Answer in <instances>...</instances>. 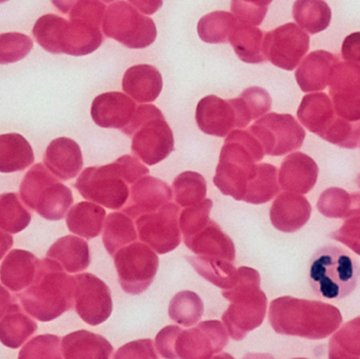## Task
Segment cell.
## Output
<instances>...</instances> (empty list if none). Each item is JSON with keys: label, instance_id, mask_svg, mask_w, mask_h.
<instances>
[{"label": "cell", "instance_id": "obj_49", "mask_svg": "<svg viewBox=\"0 0 360 359\" xmlns=\"http://www.w3.org/2000/svg\"><path fill=\"white\" fill-rule=\"evenodd\" d=\"M60 339L55 335H40L27 344L19 353L20 359L63 358Z\"/></svg>", "mask_w": 360, "mask_h": 359}, {"label": "cell", "instance_id": "obj_51", "mask_svg": "<svg viewBox=\"0 0 360 359\" xmlns=\"http://www.w3.org/2000/svg\"><path fill=\"white\" fill-rule=\"evenodd\" d=\"M330 236L360 255V214L348 217L342 228Z\"/></svg>", "mask_w": 360, "mask_h": 359}, {"label": "cell", "instance_id": "obj_24", "mask_svg": "<svg viewBox=\"0 0 360 359\" xmlns=\"http://www.w3.org/2000/svg\"><path fill=\"white\" fill-rule=\"evenodd\" d=\"M44 162L46 168L61 181L75 178L84 167L79 145L67 137H59L51 141L46 148Z\"/></svg>", "mask_w": 360, "mask_h": 359}, {"label": "cell", "instance_id": "obj_9", "mask_svg": "<svg viewBox=\"0 0 360 359\" xmlns=\"http://www.w3.org/2000/svg\"><path fill=\"white\" fill-rule=\"evenodd\" d=\"M103 31L130 48H145L155 41L158 29L150 17L124 0L113 2L105 11Z\"/></svg>", "mask_w": 360, "mask_h": 359}, {"label": "cell", "instance_id": "obj_8", "mask_svg": "<svg viewBox=\"0 0 360 359\" xmlns=\"http://www.w3.org/2000/svg\"><path fill=\"white\" fill-rule=\"evenodd\" d=\"M20 197L32 210L48 221H60L73 204L71 189L59 183L42 164H37L23 177Z\"/></svg>", "mask_w": 360, "mask_h": 359}, {"label": "cell", "instance_id": "obj_59", "mask_svg": "<svg viewBox=\"0 0 360 359\" xmlns=\"http://www.w3.org/2000/svg\"><path fill=\"white\" fill-rule=\"evenodd\" d=\"M103 2H113L115 1V0H103Z\"/></svg>", "mask_w": 360, "mask_h": 359}, {"label": "cell", "instance_id": "obj_38", "mask_svg": "<svg viewBox=\"0 0 360 359\" xmlns=\"http://www.w3.org/2000/svg\"><path fill=\"white\" fill-rule=\"evenodd\" d=\"M293 17L302 30L317 34L329 27L332 12L329 4L323 0H296Z\"/></svg>", "mask_w": 360, "mask_h": 359}, {"label": "cell", "instance_id": "obj_16", "mask_svg": "<svg viewBox=\"0 0 360 359\" xmlns=\"http://www.w3.org/2000/svg\"><path fill=\"white\" fill-rule=\"evenodd\" d=\"M262 48L264 56L272 65L293 71L308 53L310 37L302 27L290 22L268 32Z\"/></svg>", "mask_w": 360, "mask_h": 359}, {"label": "cell", "instance_id": "obj_15", "mask_svg": "<svg viewBox=\"0 0 360 359\" xmlns=\"http://www.w3.org/2000/svg\"><path fill=\"white\" fill-rule=\"evenodd\" d=\"M139 240L158 254H167L180 244L179 208L173 202L137 217Z\"/></svg>", "mask_w": 360, "mask_h": 359}, {"label": "cell", "instance_id": "obj_61", "mask_svg": "<svg viewBox=\"0 0 360 359\" xmlns=\"http://www.w3.org/2000/svg\"><path fill=\"white\" fill-rule=\"evenodd\" d=\"M8 0H0V4H4V2H6Z\"/></svg>", "mask_w": 360, "mask_h": 359}, {"label": "cell", "instance_id": "obj_50", "mask_svg": "<svg viewBox=\"0 0 360 359\" xmlns=\"http://www.w3.org/2000/svg\"><path fill=\"white\" fill-rule=\"evenodd\" d=\"M240 97L251 115L252 120L262 117L268 113L272 107L270 94L259 86L247 89L241 93Z\"/></svg>", "mask_w": 360, "mask_h": 359}, {"label": "cell", "instance_id": "obj_21", "mask_svg": "<svg viewBox=\"0 0 360 359\" xmlns=\"http://www.w3.org/2000/svg\"><path fill=\"white\" fill-rule=\"evenodd\" d=\"M312 214V207L304 196L293 192L279 194L270 210V219L274 228L285 233H294L302 229Z\"/></svg>", "mask_w": 360, "mask_h": 359}, {"label": "cell", "instance_id": "obj_26", "mask_svg": "<svg viewBox=\"0 0 360 359\" xmlns=\"http://www.w3.org/2000/svg\"><path fill=\"white\" fill-rule=\"evenodd\" d=\"M164 81L153 65H137L129 67L122 79L124 92L139 103H153L162 93Z\"/></svg>", "mask_w": 360, "mask_h": 359}, {"label": "cell", "instance_id": "obj_35", "mask_svg": "<svg viewBox=\"0 0 360 359\" xmlns=\"http://www.w3.org/2000/svg\"><path fill=\"white\" fill-rule=\"evenodd\" d=\"M281 191L277 168L270 164H257L255 174L245 187L243 202L262 204L272 200Z\"/></svg>", "mask_w": 360, "mask_h": 359}, {"label": "cell", "instance_id": "obj_36", "mask_svg": "<svg viewBox=\"0 0 360 359\" xmlns=\"http://www.w3.org/2000/svg\"><path fill=\"white\" fill-rule=\"evenodd\" d=\"M188 261L199 275L222 290H228L236 284L238 270L230 261L200 255L188 257Z\"/></svg>", "mask_w": 360, "mask_h": 359}, {"label": "cell", "instance_id": "obj_7", "mask_svg": "<svg viewBox=\"0 0 360 359\" xmlns=\"http://www.w3.org/2000/svg\"><path fill=\"white\" fill-rule=\"evenodd\" d=\"M132 137V151L148 166L166 159L174 151V136L155 105H139L130 124L122 130Z\"/></svg>", "mask_w": 360, "mask_h": 359}, {"label": "cell", "instance_id": "obj_34", "mask_svg": "<svg viewBox=\"0 0 360 359\" xmlns=\"http://www.w3.org/2000/svg\"><path fill=\"white\" fill-rule=\"evenodd\" d=\"M264 37V33L258 27L237 22L229 37V42L243 63H262L266 60L262 48Z\"/></svg>", "mask_w": 360, "mask_h": 359}, {"label": "cell", "instance_id": "obj_4", "mask_svg": "<svg viewBox=\"0 0 360 359\" xmlns=\"http://www.w3.org/2000/svg\"><path fill=\"white\" fill-rule=\"evenodd\" d=\"M264 151L259 141L248 131L229 133L220 152L214 185L224 195L243 200L245 187L255 174Z\"/></svg>", "mask_w": 360, "mask_h": 359}, {"label": "cell", "instance_id": "obj_56", "mask_svg": "<svg viewBox=\"0 0 360 359\" xmlns=\"http://www.w3.org/2000/svg\"><path fill=\"white\" fill-rule=\"evenodd\" d=\"M12 303V295L10 294V292H8L6 289L0 286V320L4 318V314L6 313Z\"/></svg>", "mask_w": 360, "mask_h": 359}, {"label": "cell", "instance_id": "obj_48", "mask_svg": "<svg viewBox=\"0 0 360 359\" xmlns=\"http://www.w3.org/2000/svg\"><path fill=\"white\" fill-rule=\"evenodd\" d=\"M273 0H232L231 10L237 22L243 25H262Z\"/></svg>", "mask_w": 360, "mask_h": 359}, {"label": "cell", "instance_id": "obj_40", "mask_svg": "<svg viewBox=\"0 0 360 359\" xmlns=\"http://www.w3.org/2000/svg\"><path fill=\"white\" fill-rule=\"evenodd\" d=\"M234 15L224 11H216L205 15L199 20L197 32L202 41L207 44H224L236 27Z\"/></svg>", "mask_w": 360, "mask_h": 359}, {"label": "cell", "instance_id": "obj_23", "mask_svg": "<svg viewBox=\"0 0 360 359\" xmlns=\"http://www.w3.org/2000/svg\"><path fill=\"white\" fill-rule=\"evenodd\" d=\"M340 63L338 55L327 51H315L302 60L295 73L296 81L302 92H319L329 86L332 74Z\"/></svg>", "mask_w": 360, "mask_h": 359}, {"label": "cell", "instance_id": "obj_47", "mask_svg": "<svg viewBox=\"0 0 360 359\" xmlns=\"http://www.w3.org/2000/svg\"><path fill=\"white\" fill-rule=\"evenodd\" d=\"M213 202L205 200L200 204L188 207L179 216V228L184 238L191 237L207 225Z\"/></svg>", "mask_w": 360, "mask_h": 359}, {"label": "cell", "instance_id": "obj_30", "mask_svg": "<svg viewBox=\"0 0 360 359\" xmlns=\"http://www.w3.org/2000/svg\"><path fill=\"white\" fill-rule=\"evenodd\" d=\"M46 256L63 266L69 273H78L90 266V249L88 242L76 236L59 238L49 249Z\"/></svg>", "mask_w": 360, "mask_h": 359}, {"label": "cell", "instance_id": "obj_19", "mask_svg": "<svg viewBox=\"0 0 360 359\" xmlns=\"http://www.w3.org/2000/svg\"><path fill=\"white\" fill-rule=\"evenodd\" d=\"M172 198V189L168 183L152 176L141 177L131 188L130 200L122 211L131 218H137L158 211Z\"/></svg>", "mask_w": 360, "mask_h": 359}, {"label": "cell", "instance_id": "obj_28", "mask_svg": "<svg viewBox=\"0 0 360 359\" xmlns=\"http://www.w3.org/2000/svg\"><path fill=\"white\" fill-rule=\"evenodd\" d=\"M61 353L65 359H108L113 347L101 335L80 330L63 337Z\"/></svg>", "mask_w": 360, "mask_h": 359}, {"label": "cell", "instance_id": "obj_60", "mask_svg": "<svg viewBox=\"0 0 360 359\" xmlns=\"http://www.w3.org/2000/svg\"><path fill=\"white\" fill-rule=\"evenodd\" d=\"M357 183H359V185L360 188V174H359V178H357Z\"/></svg>", "mask_w": 360, "mask_h": 359}, {"label": "cell", "instance_id": "obj_17", "mask_svg": "<svg viewBox=\"0 0 360 359\" xmlns=\"http://www.w3.org/2000/svg\"><path fill=\"white\" fill-rule=\"evenodd\" d=\"M75 282L74 301L79 318L90 326H98L109 320L113 301L107 284L91 273L78 274Z\"/></svg>", "mask_w": 360, "mask_h": 359}, {"label": "cell", "instance_id": "obj_27", "mask_svg": "<svg viewBox=\"0 0 360 359\" xmlns=\"http://www.w3.org/2000/svg\"><path fill=\"white\" fill-rule=\"evenodd\" d=\"M39 259L25 250L11 251L0 267V280L12 292H20L33 282Z\"/></svg>", "mask_w": 360, "mask_h": 359}, {"label": "cell", "instance_id": "obj_11", "mask_svg": "<svg viewBox=\"0 0 360 359\" xmlns=\"http://www.w3.org/2000/svg\"><path fill=\"white\" fill-rule=\"evenodd\" d=\"M120 287L129 294L145 292L158 274L160 259L155 251L141 242H132L114 254Z\"/></svg>", "mask_w": 360, "mask_h": 359}, {"label": "cell", "instance_id": "obj_33", "mask_svg": "<svg viewBox=\"0 0 360 359\" xmlns=\"http://www.w3.org/2000/svg\"><path fill=\"white\" fill-rule=\"evenodd\" d=\"M37 324L23 313L19 305H11L0 320V343L11 349H17L37 331Z\"/></svg>", "mask_w": 360, "mask_h": 359}, {"label": "cell", "instance_id": "obj_6", "mask_svg": "<svg viewBox=\"0 0 360 359\" xmlns=\"http://www.w3.org/2000/svg\"><path fill=\"white\" fill-rule=\"evenodd\" d=\"M309 270V280L315 294L328 301L349 296L359 282L360 271L356 261L338 247L319 249Z\"/></svg>", "mask_w": 360, "mask_h": 359}, {"label": "cell", "instance_id": "obj_12", "mask_svg": "<svg viewBox=\"0 0 360 359\" xmlns=\"http://www.w3.org/2000/svg\"><path fill=\"white\" fill-rule=\"evenodd\" d=\"M226 327L219 320H207L194 328L174 327L170 359H209L228 345Z\"/></svg>", "mask_w": 360, "mask_h": 359}, {"label": "cell", "instance_id": "obj_42", "mask_svg": "<svg viewBox=\"0 0 360 359\" xmlns=\"http://www.w3.org/2000/svg\"><path fill=\"white\" fill-rule=\"evenodd\" d=\"M205 307L202 301L192 291L177 293L170 303L169 316L182 327L194 326L202 318Z\"/></svg>", "mask_w": 360, "mask_h": 359}, {"label": "cell", "instance_id": "obj_25", "mask_svg": "<svg viewBox=\"0 0 360 359\" xmlns=\"http://www.w3.org/2000/svg\"><path fill=\"white\" fill-rule=\"evenodd\" d=\"M186 248L200 256L214 257L234 263L236 250L234 242L222 232L215 221L210 219L207 225L191 237L184 238Z\"/></svg>", "mask_w": 360, "mask_h": 359}, {"label": "cell", "instance_id": "obj_14", "mask_svg": "<svg viewBox=\"0 0 360 359\" xmlns=\"http://www.w3.org/2000/svg\"><path fill=\"white\" fill-rule=\"evenodd\" d=\"M195 118L203 133L217 137L228 136L233 129L245 128L252 122L240 96L230 100L215 95L205 97L197 105Z\"/></svg>", "mask_w": 360, "mask_h": 359}, {"label": "cell", "instance_id": "obj_55", "mask_svg": "<svg viewBox=\"0 0 360 359\" xmlns=\"http://www.w3.org/2000/svg\"><path fill=\"white\" fill-rule=\"evenodd\" d=\"M133 6L143 14H155L162 6L164 0H128Z\"/></svg>", "mask_w": 360, "mask_h": 359}, {"label": "cell", "instance_id": "obj_3", "mask_svg": "<svg viewBox=\"0 0 360 359\" xmlns=\"http://www.w3.org/2000/svg\"><path fill=\"white\" fill-rule=\"evenodd\" d=\"M54 259L38 261L37 271L27 290L18 295L25 311L42 322H51L75 305V278L68 275Z\"/></svg>", "mask_w": 360, "mask_h": 359}, {"label": "cell", "instance_id": "obj_41", "mask_svg": "<svg viewBox=\"0 0 360 359\" xmlns=\"http://www.w3.org/2000/svg\"><path fill=\"white\" fill-rule=\"evenodd\" d=\"M329 358H360V316L347 322L330 339Z\"/></svg>", "mask_w": 360, "mask_h": 359}, {"label": "cell", "instance_id": "obj_2", "mask_svg": "<svg viewBox=\"0 0 360 359\" xmlns=\"http://www.w3.org/2000/svg\"><path fill=\"white\" fill-rule=\"evenodd\" d=\"M269 322L278 334L319 341L340 329L342 316L338 308L323 301L283 296L270 303Z\"/></svg>", "mask_w": 360, "mask_h": 359}, {"label": "cell", "instance_id": "obj_1", "mask_svg": "<svg viewBox=\"0 0 360 359\" xmlns=\"http://www.w3.org/2000/svg\"><path fill=\"white\" fill-rule=\"evenodd\" d=\"M105 11L107 6L99 0H79L69 13V21L57 15H44L36 21L32 33L46 52L84 56L103 44L101 27Z\"/></svg>", "mask_w": 360, "mask_h": 359}, {"label": "cell", "instance_id": "obj_10", "mask_svg": "<svg viewBox=\"0 0 360 359\" xmlns=\"http://www.w3.org/2000/svg\"><path fill=\"white\" fill-rule=\"evenodd\" d=\"M117 162L82 171L75 188L82 197L111 210H120L128 202L130 192Z\"/></svg>", "mask_w": 360, "mask_h": 359}, {"label": "cell", "instance_id": "obj_39", "mask_svg": "<svg viewBox=\"0 0 360 359\" xmlns=\"http://www.w3.org/2000/svg\"><path fill=\"white\" fill-rule=\"evenodd\" d=\"M136 228L132 218L124 213H111L105 221L103 242L111 256L127 244L136 242Z\"/></svg>", "mask_w": 360, "mask_h": 359}, {"label": "cell", "instance_id": "obj_37", "mask_svg": "<svg viewBox=\"0 0 360 359\" xmlns=\"http://www.w3.org/2000/svg\"><path fill=\"white\" fill-rule=\"evenodd\" d=\"M317 209L329 218H348L360 214V194H350L340 188H330L319 196Z\"/></svg>", "mask_w": 360, "mask_h": 359}, {"label": "cell", "instance_id": "obj_54", "mask_svg": "<svg viewBox=\"0 0 360 359\" xmlns=\"http://www.w3.org/2000/svg\"><path fill=\"white\" fill-rule=\"evenodd\" d=\"M342 56L347 63L360 65V32H355L345 38L342 46Z\"/></svg>", "mask_w": 360, "mask_h": 359}, {"label": "cell", "instance_id": "obj_13", "mask_svg": "<svg viewBox=\"0 0 360 359\" xmlns=\"http://www.w3.org/2000/svg\"><path fill=\"white\" fill-rule=\"evenodd\" d=\"M249 132L270 156H283L300 149L306 138V131L290 114H268L252 124Z\"/></svg>", "mask_w": 360, "mask_h": 359}, {"label": "cell", "instance_id": "obj_18", "mask_svg": "<svg viewBox=\"0 0 360 359\" xmlns=\"http://www.w3.org/2000/svg\"><path fill=\"white\" fill-rule=\"evenodd\" d=\"M330 98L335 113L349 122L360 120V65L340 63L330 80Z\"/></svg>", "mask_w": 360, "mask_h": 359}, {"label": "cell", "instance_id": "obj_29", "mask_svg": "<svg viewBox=\"0 0 360 359\" xmlns=\"http://www.w3.org/2000/svg\"><path fill=\"white\" fill-rule=\"evenodd\" d=\"M338 114L331 98L325 93H313L302 98L298 107L297 117L310 132L316 135L327 130Z\"/></svg>", "mask_w": 360, "mask_h": 359}, {"label": "cell", "instance_id": "obj_44", "mask_svg": "<svg viewBox=\"0 0 360 359\" xmlns=\"http://www.w3.org/2000/svg\"><path fill=\"white\" fill-rule=\"evenodd\" d=\"M175 200L182 208L200 204L207 196V181L199 173H181L173 183Z\"/></svg>", "mask_w": 360, "mask_h": 359}, {"label": "cell", "instance_id": "obj_52", "mask_svg": "<svg viewBox=\"0 0 360 359\" xmlns=\"http://www.w3.org/2000/svg\"><path fill=\"white\" fill-rule=\"evenodd\" d=\"M116 359L127 358H158L154 349L153 341L151 339H141V341H135L132 343L127 344L124 347L120 348L116 352Z\"/></svg>", "mask_w": 360, "mask_h": 359}, {"label": "cell", "instance_id": "obj_20", "mask_svg": "<svg viewBox=\"0 0 360 359\" xmlns=\"http://www.w3.org/2000/svg\"><path fill=\"white\" fill-rule=\"evenodd\" d=\"M136 107L135 101L124 93H103L93 100L91 116L101 128L122 131L130 124Z\"/></svg>", "mask_w": 360, "mask_h": 359}, {"label": "cell", "instance_id": "obj_53", "mask_svg": "<svg viewBox=\"0 0 360 359\" xmlns=\"http://www.w3.org/2000/svg\"><path fill=\"white\" fill-rule=\"evenodd\" d=\"M116 162L120 164L124 179L129 185L136 183L141 177L147 176L149 174V169L145 164H141L134 156L124 155L118 158Z\"/></svg>", "mask_w": 360, "mask_h": 359}, {"label": "cell", "instance_id": "obj_45", "mask_svg": "<svg viewBox=\"0 0 360 359\" xmlns=\"http://www.w3.org/2000/svg\"><path fill=\"white\" fill-rule=\"evenodd\" d=\"M319 137L338 147L355 149L360 141V120L349 122L338 115Z\"/></svg>", "mask_w": 360, "mask_h": 359}, {"label": "cell", "instance_id": "obj_31", "mask_svg": "<svg viewBox=\"0 0 360 359\" xmlns=\"http://www.w3.org/2000/svg\"><path fill=\"white\" fill-rule=\"evenodd\" d=\"M35 160L29 141L17 133L0 135V173L20 172Z\"/></svg>", "mask_w": 360, "mask_h": 359}, {"label": "cell", "instance_id": "obj_58", "mask_svg": "<svg viewBox=\"0 0 360 359\" xmlns=\"http://www.w3.org/2000/svg\"><path fill=\"white\" fill-rule=\"evenodd\" d=\"M54 4L55 8H58L63 14H69L73 6L77 4L79 0H51Z\"/></svg>", "mask_w": 360, "mask_h": 359}, {"label": "cell", "instance_id": "obj_5", "mask_svg": "<svg viewBox=\"0 0 360 359\" xmlns=\"http://www.w3.org/2000/svg\"><path fill=\"white\" fill-rule=\"evenodd\" d=\"M237 270L236 284L221 293L231 303L222 315V322L231 339L243 341L248 333L262 326L266 318L268 299L260 289V275L256 270L248 267Z\"/></svg>", "mask_w": 360, "mask_h": 359}, {"label": "cell", "instance_id": "obj_32", "mask_svg": "<svg viewBox=\"0 0 360 359\" xmlns=\"http://www.w3.org/2000/svg\"><path fill=\"white\" fill-rule=\"evenodd\" d=\"M105 218V209L93 202H82L68 213L67 226L72 233L93 240L101 233Z\"/></svg>", "mask_w": 360, "mask_h": 359}, {"label": "cell", "instance_id": "obj_43", "mask_svg": "<svg viewBox=\"0 0 360 359\" xmlns=\"http://www.w3.org/2000/svg\"><path fill=\"white\" fill-rule=\"evenodd\" d=\"M31 219V213L22 206L16 193L0 195V229L19 233L30 225Z\"/></svg>", "mask_w": 360, "mask_h": 359}, {"label": "cell", "instance_id": "obj_46", "mask_svg": "<svg viewBox=\"0 0 360 359\" xmlns=\"http://www.w3.org/2000/svg\"><path fill=\"white\" fill-rule=\"evenodd\" d=\"M33 40L21 33L0 34V65L17 63L29 55Z\"/></svg>", "mask_w": 360, "mask_h": 359}, {"label": "cell", "instance_id": "obj_22", "mask_svg": "<svg viewBox=\"0 0 360 359\" xmlns=\"http://www.w3.org/2000/svg\"><path fill=\"white\" fill-rule=\"evenodd\" d=\"M319 169L313 158L302 152L290 154L279 170L281 189L297 194H307L316 185Z\"/></svg>", "mask_w": 360, "mask_h": 359}, {"label": "cell", "instance_id": "obj_57", "mask_svg": "<svg viewBox=\"0 0 360 359\" xmlns=\"http://www.w3.org/2000/svg\"><path fill=\"white\" fill-rule=\"evenodd\" d=\"M13 247V237L10 234L0 230V261Z\"/></svg>", "mask_w": 360, "mask_h": 359}]
</instances>
